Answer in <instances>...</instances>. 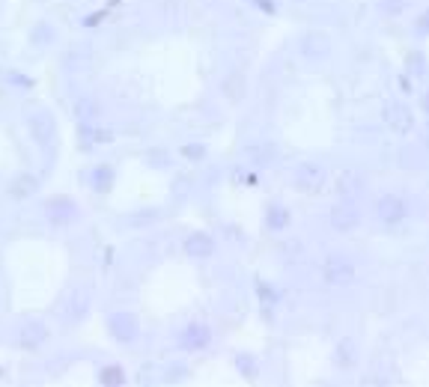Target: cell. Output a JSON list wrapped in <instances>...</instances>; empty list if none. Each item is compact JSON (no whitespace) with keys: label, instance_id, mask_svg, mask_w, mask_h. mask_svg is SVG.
I'll list each match as a JSON object with an SVG mask.
<instances>
[{"label":"cell","instance_id":"5b68a950","mask_svg":"<svg viewBox=\"0 0 429 387\" xmlns=\"http://www.w3.org/2000/svg\"><path fill=\"white\" fill-rule=\"evenodd\" d=\"M107 327H111V334H114V340L119 343H134L137 340V334H141V322H137V316L134 313H114L111 319H107Z\"/></svg>","mask_w":429,"mask_h":387},{"label":"cell","instance_id":"3957f363","mask_svg":"<svg viewBox=\"0 0 429 387\" xmlns=\"http://www.w3.org/2000/svg\"><path fill=\"white\" fill-rule=\"evenodd\" d=\"M322 185H325V170L316 161L298 164V170H295V188L301 194H319L322 191Z\"/></svg>","mask_w":429,"mask_h":387},{"label":"cell","instance_id":"44dd1931","mask_svg":"<svg viewBox=\"0 0 429 387\" xmlns=\"http://www.w3.org/2000/svg\"><path fill=\"white\" fill-rule=\"evenodd\" d=\"M98 381H102L105 387H119V384H125L123 366H105L102 375H98Z\"/></svg>","mask_w":429,"mask_h":387},{"label":"cell","instance_id":"9c48e42d","mask_svg":"<svg viewBox=\"0 0 429 387\" xmlns=\"http://www.w3.org/2000/svg\"><path fill=\"white\" fill-rule=\"evenodd\" d=\"M45 215H48V221H51V224L66 226V224L75 221L78 206H75V200H69V197H51L48 206H45Z\"/></svg>","mask_w":429,"mask_h":387},{"label":"cell","instance_id":"30bf717a","mask_svg":"<svg viewBox=\"0 0 429 387\" xmlns=\"http://www.w3.org/2000/svg\"><path fill=\"white\" fill-rule=\"evenodd\" d=\"M301 54L310 60H325L331 54V36L322 33V30H310V33L301 36Z\"/></svg>","mask_w":429,"mask_h":387},{"label":"cell","instance_id":"4dcf8cb0","mask_svg":"<svg viewBox=\"0 0 429 387\" xmlns=\"http://www.w3.org/2000/svg\"><path fill=\"white\" fill-rule=\"evenodd\" d=\"M254 3H256L259 9H265V12H268V15H272V12H274V0H254Z\"/></svg>","mask_w":429,"mask_h":387},{"label":"cell","instance_id":"cb8c5ba5","mask_svg":"<svg viewBox=\"0 0 429 387\" xmlns=\"http://www.w3.org/2000/svg\"><path fill=\"white\" fill-rule=\"evenodd\" d=\"M158 221V212H134V215H128V224L132 226H149V224H155Z\"/></svg>","mask_w":429,"mask_h":387},{"label":"cell","instance_id":"7402d4cb","mask_svg":"<svg viewBox=\"0 0 429 387\" xmlns=\"http://www.w3.org/2000/svg\"><path fill=\"white\" fill-rule=\"evenodd\" d=\"M256 295H259V301H263V304H268V307L281 304V292H277L274 286H268L265 280H259V283H256Z\"/></svg>","mask_w":429,"mask_h":387},{"label":"cell","instance_id":"4fadbf2b","mask_svg":"<svg viewBox=\"0 0 429 387\" xmlns=\"http://www.w3.org/2000/svg\"><path fill=\"white\" fill-rule=\"evenodd\" d=\"M185 253L191 260H209L215 253V238L209 233H191L185 238Z\"/></svg>","mask_w":429,"mask_h":387},{"label":"cell","instance_id":"6da1fadb","mask_svg":"<svg viewBox=\"0 0 429 387\" xmlns=\"http://www.w3.org/2000/svg\"><path fill=\"white\" fill-rule=\"evenodd\" d=\"M358 277V268L352 260H346V256L340 253H334V256H328L325 265H322V280L328 286H349Z\"/></svg>","mask_w":429,"mask_h":387},{"label":"cell","instance_id":"f546056e","mask_svg":"<svg viewBox=\"0 0 429 387\" xmlns=\"http://www.w3.org/2000/svg\"><path fill=\"white\" fill-rule=\"evenodd\" d=\"M238 370H242L245 375H247V379H254V375H256V361H254V357H247V354H242V357H238Z\"/></svg>","mask_w":429,"mask_h":387},{"label":"cell","instance_id":"1f68e13d","mask_svg":"<svg viewBox=\"0 0 429 387\" xmlns=\"http://www.w3.org/2000/svg\"><path fill=\"white\" fill-rule=\"evenodd\" d=\"M12 84H18V87H33V81H30L27 75H12Z\"/></svg>","mask_w":429,"mask_h":387},{"label":"cell","instance_id":"7c38bea8","mask_svg":"<svg viewBox=\"0 0 429 387\" xmlns=\"http://www.w3.org/2000/svg\"><path fill=\"white\" fill-rule=\"evenodd\" d=\"M18 343H21V349H27V352H39L48 343V327L42 322H27L21 327V334H18Z\"/></svg>","mask_w":429,"mask_h":387},{"label":"cell","instance_id":"e0dca14e","mask_svg":"<svg viewBox=\"0 0 429 387\" xmlns=\"http://www.w3.org/2000/svg\"><path fill=\"white\" fill-rule=\"evenodd\" d=\"M265 226L268 230H274V233H283L289 226V208L281 206V203H272L265 208Z\"/></svg>","mask_w":429,"mask_h":387},{"label":"cell","instance_id":"484cf974","mask_svg":"<svg viewBox=\"0 0 429 387\" xmlns=\"http://www.w3.org/2000/svg\"><path fill=\"white\" fill-rule=\"evenodd\" d=\"M182 155L188 158V161H203V158H206V146L203 143H188V146H182Z\"/></svg>","mask_w":429,"mask_h":387},{"label":"cell","instance_id":"d6986e66","mask_svg":"<svg viewBox=\"0 0 429 387\" xmlns=\"http://www.w3.org/2000/svg\"><path fill=\"white\" fill-rule=\"evenodd\" d=\"M75 116L81 119V123H96L98 105L93 102V98H78V102H75Z\"/></svg>","mask_w":429,"mask_h":387},{"label":"cell","instance_id":"52a82bcc","mask_svg":"<svg viewBox=\"0 0 429 387\" xmlns=\"http://www.w3.org/2000/svg\"><path fill=\"white\" fill-rule=\"evenodd\" d=\"M378 217H382V224L387 226H396V224H403L405 217H408V203L403 200V197H396V194H387L378 200Z\"/></svg>","mask_w":429,"mask_h":387},{"label":"cell","instance_id":"83f0119b","mask_svg":"<svg viewBox=\"0 0 429 387\" xmlns=\"http://www.w3.org/2000/svg\"><path fill=\"white\" fill-rule=\"evenodd\" d=\"M51 39H54V30L48 27V24H39V27L33 30V42H36V45H48Z\"/></svg>","mask_w":429,"mask_h":387},{"label":"cell","instance_id":"2e32d148","mask_svg":"<svg viewBox=\"0 0 429 387\" xmlns=\"http://www.w3.org/2000/svg\"><path fill=\"white\" fill-rule=\"evenodd\" d=\"M39 191V179L30 176V173H18L12 179V185H9V194L15 197V200H24V197H33Z\"/></svg>","mask_w":429,"mask_h":387},{"label":"cell","instance_id":"ffe728a7","mask_svg":"<svg viewBox=\"0 0 429 387\" xmlns=\"http://www.w3.org/2000/svg\"><path fill=\"white\" fill-rule=\"evenodd\" d=\"M247 158H251V164L265 167V164L274 161V149L272 146H251V149H247Z\"/></svg>","mask_w":429,"mask_h":387},{"label":"cell","instance_id":"5bb4252c","mask_svg":"<svg viewBox=\"0 0 429 387\" xmlns=\"http://www.w3.org/2000/svg\"><path fill=\"white\" fill-rule=\"evenodd\" d=\"M334 188H337V194H340L343 200H355V197L364 191V182H361V176L358 173L343 170V173L334 176Z\"/></svg>","mask_w":429,"mask_h":387},{"label":"cell","instance_id":"9a60e30c","mask_svg":"<svg viewBox=\"0 0 429 387\" xmlns=\"http://www.w3.org/2000/svg\"><path fill=\"white\" fill-rule=\"evenodd\" d=\"M116 182V173H114V167H107V164H98L93 167V173H89V188L98 194H107L114 188Z\"/></svg>","mask_w":429,"mask_h":387},{"label":"cell","instance_id":"8992f818","mask_svg":"<svg viewBox=\"0 0 429 387\" xmlns=\"http://www.w3.org/2000/svg\"><path fill=\"white\" fill-rule=\"evenodd\" d=\"M361 224V208H358L352 200H343L331 208V226L337 233H352Z\"/></svg>","mask_w":429,"mask_h":387},{"label":"cell","instance_id":"ac0fdd59","mask_svg":"<svg viewBox=\"0 0 429 387\" xmlns=\"http://www.w3.org/2000/svg\"><path fill=\"white\" fill-rule=\"evenodd\" d=\"M337 363L346 366V370L358 363V345L352 340H343L340 345H337Z\"/></svg>","mask_w":429,"mask_h":387},{"label":"cell","instance_id":"d4e9b609","mask_svg":"<svg viewBox=\"0 0 429 387\" xmlns=\"http://www.w3.org/2000/svg\"><path fill=\"white\" fill-rule=\"evenodd\" d=\"M146 161L152 167H170V152H164V149H149Z\"/></svg>","mask_w":429,"mask_h":387},{"label":"cell","instance_id":"277c9868","mask_svg":"<svg viewBox=\"0 0 429 387\" xmlns=\"http://www.w3.org/2000/svg\"><path fill=\"white\" fill-rule=\"evenodd\" d=\"M89 307H93V292H89L87 286H78V289H72V295H69V301L63 307V319L72 322V325L84 322Z\"/></svg>","mask_w":429,"mask_h":387},{"label":"cell","instance_id":"7a4b0ae2","mask_svg":"<svg viewBox=\"0 0 429 387\" xmlns=\"http://www.w3.org/2000/svg\"><path fill=\"white\" fill-rule=\"evenodd\" d=\"M27 128H30V137H33L39 146L54 143V137H57V119L48 114V111L30 114V116H27Z\"/></svg>","mask_w":429,"mask_h":387},{"label":"cell","instance_id":"4316f807","mask_svg":"<svg viewBox=\"0 0 429 387\" xmlns=\"http://www.w3.org/2000/svg\"><path fill=\"white\" fill-rule=\"evenodd\" d=\"M378 6H382V12H387V15H400L408 6V0H378Z\"/></svg>","mask_w":429,"mask_h":387},{"label":"cell","instance_id":"603a6c76","mask_svg":"<svg viewBox=\"0 0 429 387\" xmlns=\"http://www.w3.org/2000/svg\"><path fill=\"white\" fill-rule=\"evenodd\" d=\"M63 63H66V69H87L89 66V54L87 51H69Z\"/></svg>","mask_w":429,"mask_h":387},{"label":"cell","instance_id":"8fae6325","mask_svg":"<svg viewBox=\"0 0 429 387\" xmlns=\"http://www.w3.org/2000/svg\"><path fill=\"white\" fill-rule=\"evenodd\" d=\"M179 343H182V349H188V352H200V349H206V345L212 343V327L200 325V322L188 325L182 331V336H179Z\"/></svg>","mask_w":429,"mask_h":387},{"label":"cell","instance_id":"ba28073f","mask_svg":"<svg viewBox=\"0 0 429 387\" xmlns=\"http://www.w3.org/2000/svg\"><path fill=\"white\" fill-rule=\"evenodd\" d=\"M385 123L394 128L396 134H412L414 132V114L408 111L405 105H396V102H387L385 105Z\"/></svg>","mask_w":429,"mask_h":387},{"label":"cell","instance_id":"d6a6232c","mask_svg":"<svg viewBox=\"0 0 429 387\" xmlns=\"http://www.w3.org/2000/svg\"><path fill=\"white\" fill-rule=\"evenodd\" d=\"M400 89H403L405 96H412V93H414V89H412V81H408V78H400Z\"/></svg>","mask_w":429,"mask_h":387},{"label":"cell","instance_id":"f1b7e54d","mask_svg":"<svg viewBox=\"0 0 429 387\" xmlns=\"http://www.w3.org/2000/svg\"><path fill=\"white\" fill-rule=\"evenodd\" d=\"M423 63H426V60H423L421 51H412V54H408V60H405L408 72H414V75H421V72H423Z\"/></svg>","mask_w":429,"mask_h":387}]
</instances>
